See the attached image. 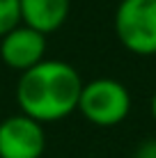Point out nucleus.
<instances>
[{"label":"nucleus","instance_id":"1","mask_svg":"<svg viewBox=\"0 0 156 158\" xmlns=\"http://www.w3.org/2000/svg\"><path fill=\"white\" fill-rule=\"evenodd\" d=\"M83 78L64 60H41L32 69L19 73L16 103L23 115L39 124L60 122L76 112Z\"/></svg>","mask_w":156,"mask_h":158},{"label":"nucleus","instance_id":"4","mask_svg":"<svg viewBox=\"0 0 156 158\" xmlns=\"http://www.w3.org/2000/svg\"><path fill=\"white\" fill-rule=\"evenodd\" d=\"M46 149L44 124L23 112L0 122V158H41Z\"/></svg>","mask_w":156,"mask_h":158},{"label":"nucleus","instance_id":"3","mask_svg":"<svg viewBox=\"0 0 156 158\" xmlns=\"http://www.w3.org/2000/svg\"><path fill=\"white\" fill-rule=\"evenodd\" d=\"M112 28L131 55H156V0H120Z\"/></svg>","mask_w":156,"mask_h":158},{"label":"nucleus","instance_id":"7","mask_svg":"<svg viewBox=\"0 0 156 158\" xmlns=\"http://www.w3.org/2000/svg\"><path fill=\"white\" fill-rule=\"evenodd\" d=\"M21 23L19 0H0V37Z\"/></svg>","mask_w":156,"mask_h":158},{"label":"nucleus","instance_id":"2","mask_svg":"<svg viewBox=\"0 0 156 158\" xmlns=\"http://www.w3.org/2000/svg\"><path fill=\"white\" fill-rule=\"evenodd\" d=\"M133 106L131 92L115 78H94L83 83L76 110L99 128H110L129 117Z\"/></svg>","mask_w":156,"mask_h":158},{"label":"nucleus","instance_id":"9","mask_svg":"<svg viewBox=\"0 0 156 158\" xmlns=\"http://www.w3.org/2000/svg\"><path fill=\"white\" fill-rule=\"evenodd\" d=\"M149 110H152V117H154V122H156V89H154V94H152V101H149Z\"/></svg>","mask_w":156,"mask_h":158},{"label":"nucleus","instance_id":"5","mask_svg":"<svg viewBox=\"0 0 156 158\" xmlns=\"http://www.w3.org/2000/svg\"><path fill=\"white\" fill-rule=\"evenodd\" d=\"M46 48H48L46 35L23 23H19L7 35L0 37V60L5 67L19 73L28 71L41 60H46Z\"/></svg>","mask_w":156,"mask_h":158},{"label":"nucleus","instance_id":"8","mask_svg":"<svg viewBox=\"0 0 156 158\" xmlns=\"http://www.w3.org/2000/svg\"><path fill=\"white\" fill-rule=\"evenodd\" d=\"M133 158H156V138H147L133 151Z\"/></svg>","mask_w":156,"mask_h":158},{"label":"nucleus","instance_id":"6","mask_svg":"<svg viewBox=\"0 0 156 158\" xmlns=\"http://www.w3.org/2000/svg\"><path fill=\"white\" fill-rule=\"evenodd\" d=\"M19 9L21 23L48 37L67 23L71 0H19Z\"/></svg>","mask_w":156,"mask_h":158}]
</instances>
